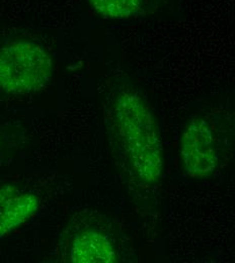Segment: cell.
<instances>
[{"mask_svg":"<svg viewBox=\"0 0 235 263\" xmlns=\"http://www.w3.org/2000/svg\"><path fill=\"white\" fill-rule=\"evenodd\" d=\"M107 115L135 178L145 185L158 183L164 174L162 137L146 99L130 86L119 87L110 99Z\"/></svg>","mask_w":235,"mask_h":263,"instance_id":"1","label":"cell"},{"mask_svg":"<svg viewBox=\"0 0 235 263\" xmlns=\"http://www.w3.org/2000/svg\"><path fill=\"white\" fill-rule=\"evenodd\" d=\"M52 75V58L42 45L14 40L0 46V91L9 96L34 93L49 84Z\"/></svg>","mask_w":235,"mask_h":263,"instance_id":"2","label":"cell"},{"mask_svg":"<svg viewBox=\"0 0 235 263\" xmlns=\"http://www.w3.org/2000/svg\"><path fill=\"white\" fill-rule=\"evenodd\" d=\"M222 120L220 112L204 111L187 123L179 141V157L188 176L207 178L219 169L227 147Z\"/></svg>","mask_w":235,"mask_h":263,"instance_id":"3","label":"cell"},{"mask_svg":"<svg viewBox=\"0 0 235 263\" xmlns=\"http://www.w3.org/2000/svg\"><path fill=\"white\" fill-rule=\"evenodd\" d=\"M39 208V198L16 186L0 187V238L29 220Z\"/></svg>","mask_w":235,"mask_h":263,"instance_id":"4","label":"cell"},{"mask_svg":"<svg viewBox=\"0 0 235 263\" xmlns=\"http://www.w3.org/2000/svg\"><path fill=\"white\" fill-rule=\"evenodd\" d=\"M70 260L73 263H114L117 251L111 239L98 230H84L76 235Z\"/></svg>","mask_w":235,"mask_h":263,"instance_id":"5","label":"cell"},{"mask_svg":"<svg viewBox=\"0 0 235 263\" xmlns=\"http://www.w3.org/2000/svg\"><path fill=\"white\" fill-rule=\"evenodd\" d=\"M104 18L129 20L155 12L168 0H87Z\"/></svg>","mask_w":235,"mask_h":263,"instance_id":"6","label":"cell"}]
</instances>
